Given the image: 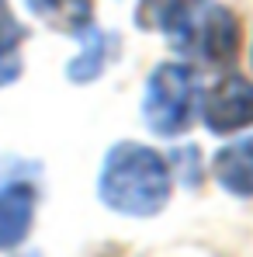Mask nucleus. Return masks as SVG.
<instances>
[{"label":"nucleus","mask_w":253,"mask_h":257,"mask_svg":"<svg viewBox=\"0 0 253 257\" xmlns=\"http://www.w3.org/2000/svg\"><path fill=\"white\" fill-rule=\"evenodd\" d=\"M21 39H25V28L11 14L7 0H0V87L14 84L18 73H21V59H18V42Z\"/></svg>","instance_id":"9"},{"label":"nucleus","mask_w":253,"mask_h":257,"mask_svg":"<svg viewBox=\"0 0 253 257\" xmlns=\"http://www.w3.org/2000/svg\"><path fill=\"white\" fill-rule=\"evenodd\" d=\"M173 45L201 63H229L239 45V25L225 7H198V14L173 35Z\"/></svg>","instance_id":"3"},{"label":"nucleus","mask_w":253,"mask_h":257,"mask_svg":"<svg viewBox=\"0 0 253 257\" xmlns=\"http://www.w3.org/2000/svg\"><path fill=\"white\" fill-rule=\"evenodd\" d=\"M215 177L232 195H253V136L215 153Z\"/></svg>","instance_id":"6"},{"label":"nucleus","mask_w":253,"mask_h":257,"mask_svg":"<svg viewBox=\"0 0 253 257\" xmlns=\"http://www.w3.org/2000/svg\"><path fill=\"white\" fill-rule=\"evenodd\" d=\"M28 7L52 28L70 35H80L90 28V11H94L90 0H28Z\"/></svg>","instance_id":"8"},{"label":"nucleus","mask_w":253,"mask_h":257,"mask_svg":"<svg viewBox=\"0 0 253 257\" xmlns=\"http://www.w3.org/2000/svg\"><path fill=\"white\" fill-rule=\"evenodd\" d=\"M170 167L167 160L139 143H118L104 167L97 191L104 205L125 215H156L170 198Z\"/></svg>","instance_id":"1"},{"label":"nucleus","mask_w":253,"mask_h":257,"mask_svg":"<svg viewBox=\"0 0 253 257\" xmlns=\"http://www.w3.org/2000/svg\"><path fill=\"white\" fill-rule=\"evenodd\" d=\"M111 49H115V39H111V35H104V32H94V28H90V35L84 39L80 56L70 63V80L84 84V80L101 77V70H104V63H108Z\"/></svg>","instance_id":"10"},{"label":"nucleus","mask_w":253,"mask_h":257,"mask_svg":"<svg viewBox=\"0 0 253 257\" xmlns=\"http://www.w3.org/2000/svg\"><path fill=\"white\" fill-rule=\"evenodd\" d=\"M198 73L184 63H163L153 70L149 84H146V97H142V115L146 125L160 136H177L191 125L194 111H198Z\"/></svg>","instance_id":"2"},{"label":"nucleus","mask_w":253,"mask_h":257,"mask_svg":"<svg viewBox=\"0 0 253 257\" xmlns=\"http://www.w3.org/2000/svg\"><path fill=\"white\" fill-rule=\"evenodd\" d=\"M194 153H198V150H191V146H184V150H177V153H173V174H177V171L184 174V184H194V181H198V174H201Z\"/></svg>","instance_id":"11"},{"label":"nucleus","mask_w":253,"mask_h":257,"mask_svg":"<svg viewBox=\"0 0 253 257\" xmlns=\"http://www.w3.org/2000/svg\"><path fill=\"white\" fill-rule=\"evenodd\" d=\"M205 0H142L139 4V25L142 28H156L167 32L170 39L198 14Z\"/></svg>","instance_id":"7"},{"label":"nucleus","mask_w":253,"mask_h":257,"mask_svg":"<svg viewBox=\"0 0 253 257\" xmlns=\"http://www.w3.org/2000/svg\"><path fill=\"white\" fill-rule=\"evenodd\" d=\"M201 118L211 132H236L253 125V84L239 73L222 77L201 104Z\"/></svg>","instance_id":"4"},{"label":"nucleus","mask_w":253,"mask_h":257,"mask_svg":"<svg viewBox=\"0 0 253 257\" xmlns=\"http://www.w3.org/2000/svg\"><path fill=\"white\" fill-rule=\"evenodd\" d=\"M32 215H35V191L28 184L0 188V250H11L28 236Z\"/></svg>","instance_id":"5"}]
</instances>
